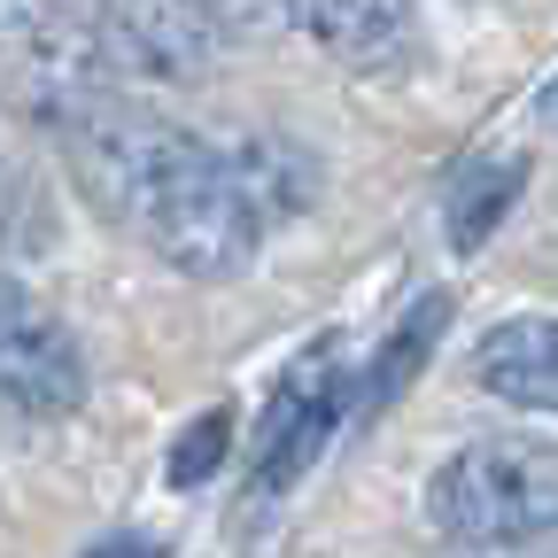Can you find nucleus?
<instances>
[{
    "mask_svg": "<svg viewBox=\"0 0 558 558\" xmlns=\"http://www.w3.org/2000/svg\"><path fill=\"white\" fill-rule=\"evenodd\" d=\"M54 132H62L70 179L86 186V202L132 241H148L171 271L218 288V279H241L256 264L264 202L248 194L241 163L226 148H209L202 132L163 124L117 94L78 101Z\"/></svg>",
    "mask_w": 558,
    "mask_h": 558,
    "instance_id": "1",
    "label": "nucleus"
},
{
    "mask_svg": "<svg viewBox=\"0 0 558 558\" xmlns=\"http://www.w3.org/2000/svg\"><path fill=\"white\" fill-rule=\"evenodd\" d=\"M427 520L465 550L558 543V442H527V435L465 442L427 481Z\"/></svg>",
    "mask_w": 558,
    "mask_h": 558,
    "instance_id": "2",
    "label": "nucleus"
},
{
    "mask_svg": "<svg viewBox=\"0 0 558 558\" xmlns=\"http://www.w3.org/2000/svg\"><path fill=\"white\" fill-rule=\"evenodd\" d=\"M117 54L124 39H117L109 0H0V78L47 124L109 94Z\"/></svg>",
    "mask_w": 558,
    "mask_h": 558,
    "instance_id": "3",
    "label": "nucleus"
},
{
    "mask_svg": "<svg viewBox=\"0 0 558 558\" xmlns=\"http://www.w3.org/2000/svg\"><path fill=\"white\" fill-rule=\"evenodd\" d=\"M86 403V357L70 326L24 295L16 279H0V411L16 418H70Z\"/></svg>",
    "mask_w": 558,
    "mask_h": 558,
    "instance_id": "4",
    "label": "nucleus"
},
{
    "mask_svg": "<svg viewBox=\"0 0 558 558\" xmlns=\"http://www.w3.org/2000/svg\"><path fill=\"white\" fill-rule=\"evenodd\" d=\"M333 403H341L333 341H318L311 357L288 365V380H279V396H271L264 442H256V481H264V488H288V481L318 458V435L333 427Z\"/></svg>",
    "mask_w": 558,
    "mask_h": 558,
    "instance_id": "5",
    "label": "nucleus"
},
{
    "mask_svg": "<svg viewBox=\"0 0 558 558\" xmlns=\"http://www.w3.org/2000/svg\"><path fill=\"white\" fill-rule=\"evenodd\" d=\"M473 380L512 411H550L558 418V318H543V311L497 318L473 341Z\"/></svg>",
    "mask_w": 558,
    "mask_h": 558,
    "instance_id": "6",
    "label": "nucleus"
},
{
    "mask_svg": "<svg viewBox=\"0 0 558 558\" xmlns=\"http://www.w3.org/2000/svg\"><path fill=\"white\" fill-rule=\"evenodd\" d=\"M288 16L349 70H396L418 39L411 0H288Z\"/></svg>",
    "mask_w": 558,
    "mask_h": 558,
    "instance_id": "7",
    "label": "nucleus"
},
{
    "mask_svg": "<svg viewBox=\"0 0 558 558\" xmlns=\"http://www.w3.org/2000/svg\"><path fill=\"white\" fill-rule=\"evenodd\" d=\"M520 179H527V163H520V156L473 163V171L450 186V209H442V226H450V248H481V241H488V226H497L505 209H512Z\"/></svg>",
    "mask_w": 558,
    "mask_h": 558,
    "instance_id": "8",
    "label": "nucleus"
},
{
    "mask_svg": "<svg viewBox=\"0 0 558 558\" xmlns=\"http://www.w3.org/2000/svg\"><path fill=\"white\" fill-rule=\"evenodd\" d=\"M450 326V295H427V303H411V318L396 326V341L380 349V365H373V380H365V411H380L403 380H411V365H418V349H435V333Z\"/></svg>",
    "mask_w": 558,
    "mask_h": 558,
    "instance_id": "9",
    "label": "nucleus"
},
{
    "mask_svg": "<svg viewBox=\"0 0 558 558\" xmlns=\"http://www.w3.org/2000/svg\"><path fill=\"white\" fill-rule=\"evenodd\" d=\"M226 435H233V418H226V411H202L194 427H186V442L171 450V488H202L209 473H218V458H226Z\"/></svg>",
    "mask_w": 558,
    "mask_h": 558,
    "instance_id": "10",
    "label": "nucleus"
},
{
    "mask_svg": "<svg viewBox=\"0 0 558 558\" xmlns=\"http://www.w3.org/2000/svg\"><path fill=\"white\" fill-rule=\"evenodd\" d=\"M86 558H163V550H156L148 535H109V543H94Z\"/></svg>",
    "mask_w": 558,
    "mask_h": 558,
    "instance_id": "11",
    "label": "nucleus"
},
{
    "mask_svg": "<svg viewBox=\"0 0 558 558\" xmlns=\"http://www.w3.org/2000/svg\"><path fill=\"white\" fill-rule=\"evenodd\" d=\"M186 9H194V16H248L256 0H186Z\"/></svg>",
    "mask_w": 558,
    "mask_h": 558,
    "instance_id": "12",
    "label": "nucleus"
},
{
    "mask_svg": "<svg viewBox=\"0 0 558 558\" xmlns=\"http://www.w3.org/2000/svg\"><path fill=\"white\" fill-rule=\"evenodd\" d=\"M535 109H543V124L558 132V70H550V86H543V101H535Z\"/></svg>",
    "mask_w": 558,
    "mask_h": 558,
    "instance_id": "13",
    "label": "nucleus"
}]
</instances>
